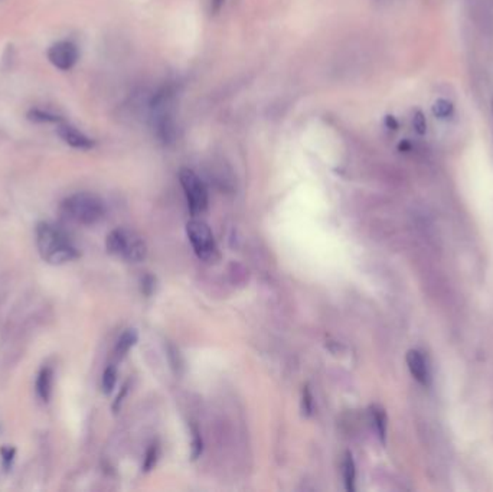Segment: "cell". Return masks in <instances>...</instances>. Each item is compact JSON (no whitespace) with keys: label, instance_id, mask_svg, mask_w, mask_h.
<instances>
[{"label":"cell","instance_id":"cell-10","mask_svg":"<svg viewBox=\"0 0 493 492\" xmlns=\"http://www.w3.org/2000/svg\"><path fill=\"white\" fill-rule=\"evenodd\" d=\"M137 338L139 337H137V332L135 329H128V331L123 332L117 341V345H115L117 355H120V357L126 355L135 347V344L137 342Z\"/></svg>","mask_w":493,"mask_h":492},{"label":"cell","instance_id":"cell-17","mask_svg":"<svg viewBox=\"0 0 493 492\" xmlns=\"http://www.w3.org/2000/svg\"><path fill=\"white\" fill-rule=\"evenodd\" d=\"M202 452V439L198 432V429L194 427L192 430V458L197 459Z\"/></svg>","mask_w":493,"mask_h":492},{"label":"cell","instance_id":"cell-6","mask_svg":"<svg viewBox=\"0 0 493 492\" xmlns=\"http://www.w3.org/2000/svg\"><path fill=\"white\" fill-rule=\"evenodd\" d=\"M80 52L74 42L71 41H59L53 43L48 51V59L49 63L63 71L71 70L78 61Z\"/></svg>","mask_w":493,"mask_h":492},{"label":"cell","instance_id":"cell-21","mask_svg":"<svg viewBox=\"0 0 493 492\" xmlns=\"http://www.w3.org/2000/svg\"><path fill=\"white\" fill-rule=\"evenodd\" d=\"M385 123H387V126H388L390 129H393V130H397V129H398V121H397L393 116H387Z\"/></svg>","mask_w":493,"mask_h":492},{"label":"cell","instance_id":"cell-19","mask_svg":"<svg viewBox=\"0 0 493 492\" xmlns=\"http://www.w3.org/2000/svg\"><path fill=\"white\" fill-rule=\"evenodd\" d=\"M303 409L307 414H311L312 410H313V401H312V393L309 390V387H306L304 389V393H303Z\"/></svg>","mask_w":493,"mask_h":492},{"label":"cell","instance_id":"cell-3","mask_svg":"<svg viewBox=\"0 0 493 492\" xmlns=\"http://www.w3.org/2000/svg\"><path fill=\"white\" fill-rule=\"evenodd\" d=\"M105 245L108 253L132 263L143 262L147 256V247L143 238L130 230L117 228L111 231L107 235Z\"/></svg>","mask_w":493,"mask_h":492},{"label":"cell","instance_id":"cell-13","mask_svg":"<svg viewBox=\"0 0 493 492\" xmlns=\"http://www.w3.org/2000/svg\"><path fill=\"white\" fill-rule=\"evenodd\" d=\"M371 411H373V421H374L377 434H378L380 439L383 442H385V436H387V414L378 406H374Z\"/></svg>","mask_w":493,"mask_h":492},{"label":"cell","instance_id":"cell-9","mask_svg":"<svg viewBox=\"0 0 493 492\" xmlns=\"http://www.w3.org/2000/svg\"><path fill=\"white\" fill-rule=\"evenodd\" d=\"M52 379H53V373L49 367H45L41 370V373L38 374L36 379V393L41 397V400L48 401L52 393Z\"/></svg>","mask_w":493,"mask_h":492},{"label":"cell","instance_id":"cell-16","mask_svg":"<svg viewBox=\"0 0 493 492\" xmlns=\"http://www.w3.org/2000/svg\"><path fill=\"white\" fill-rule=\"evenodd\" d=\"M0 455H2V462H4V468L6 471H9L12 468V463L15 461V455H16V449L11 448V446H5L0 449Z\"/></svg>","mask_w":493,"mask_h":492},{"label":"cell","instance_id":"cell-22","mask_svg":"<svg viewBox=\"0 0 493 492\" xmlns=\"http://www.w3.org/2000/svg\"><path fill=\"white\" fill-rule=\"evenodd\" d=\"M490 113H492V121H493V97H492V103H490Z\"/></svg>","mask_w":493,"mask_h":492},{"label":"cell","instance_id":"cell-8","mask_svg":"<svg viewBox=\"0 0 493 492\" xmlns=\"http://www.w3.org/2000/svg\"><path fill=\"white\" fill-rule=\"evenodd\" d=\"M58 133H59L61 139H63L67 145H70L74 149L87 150V149H91L94 146V142L90 138H87L83 132H80L77 128L68 125V123H66V121H63L58 126Z\"/></svg>","mask_w":493,"mask_h":492},{"label":"cell","instance_id":"cell-18","mask_svg":"<svg viewBox=\"0 0 493 492\" xmlns=\"http://www.w3.org/2000/svg\"><path fill=\"white\" fill-rule=\"evenodd\" d=\"M156 459H157V448L156 446H150L149 451L146 452L143 469L145 471H150L156 465Z\"/></svg>","mask_w":493,"mask_h":492},{"label":"cell","instance_id":"cell-7","mask_svg":"<svg viewBox=\"0 0 493 492\" xmlns=\"http://www.w3.org/2000/svg\"><path fill=\"white\" fill-rule=\"evenodd\" d=\"M408 370L411 373V376L414 377V380L417 383H420L421 386L427 387L430 384L431 380V374H430V367L427 362V358L424 357V354L418 349H410L407 352L405 357Z\"/></svg>","mask_w":493,"mask_h":492},{"label":"cell","instance_id":"cell-20","mask_svg":"<svg viewBox=\"0 0 493 492\" xmlns=\"http://www.w3.org/2000/svg\"><path fill=\"white\" fill-rule=\"evenodd\" d=\"M225 0H211V12L212 14H218L221 11V8L224 6Z\"/></svg>","mask_w":493,"mask_h":492},{"label":"cell","instance_id":"cell-12","mask_svg":"<svg viewBox=\"0 0 493 492\" xmlns=\"http://www.w3.org/2000/svg\"><path fill=\"white\" fill-rule=\"evenodd\" d=\"M343 481H345V486L349 492L355 491V482H356V468H355V462L352 455L348 452L343 458Z\"/></svg>","mask_w":493,"mask_h":492},{"label":"cell","instance_id":"cell-14","mask_svg":"<svg viewBox=\"0 0 493 492\" xmlns=\"http://www.w3.org/2000/svg\"><path fill=\"white\" fill-rule=\"evenodd\" d=\"M117 381V371L114 367H107L103 374V390L105 394H110Z\"/></svg>","mask_w":493,"mask_h":492},{"label":"cell","instance_id":"cell-2","mask_svg":"<svg viewBox=\"0 0 493 492\" xmlns=\"http://www.w3.org/2000/svg\"><path fill=\"white\" fill-rule=\"evenodd\" d=\"M64 214L83 225H94L103 220L105 205L103 200L91 193H78L63 203Z\"/></svg>","mask_w":493,"mask_h":492},{"label":"cell","instance_id":"cell-4","mask_svg":"<svg viewBox=\"0 0 493 492\" xmlns=\"http://www.w3.org/2000/svg\"><path fill=\"white\" fill-rule=\"evenodd\" d=\"M179 180L192 215L205 212L208 208V191L202 179L192 169L183 168L179 172Z\"/></svg>","mask_w":493,"mask_h":492},{"label":"cell","instance_id":"cell-15","mask_svg":"<svg viewBox=\"0 0 493 492\" xmlns=\"http://www.w3.org/2000/svg\"><path fill=\"white\" fill-rule=\"evenodd\" d=\"M412 128L417 135H425L427 132V118L421 110H415L412 113Z\"/></svg>","mask_w":493,"mask_h":492},{"label":"cell","instance_id":"cell-5","mask_svg":"<svg viewBox=\"0 0 493 492\" xmlns=\"http://www.w3.org/2000/svg\"><path fill=\"white\" fill-rule=\"evenodd\" d=\"M187 234L195 255L204 262H212L218 256L215 237L209 225L201 220H192L187 225Z\"/></svg>","mask_w":493,"mask_h":492},{"label":"cell","instance_id":"cell-23","mask_svg":"<svg viewBox=\"0 0 493 492\" xmlns=\"http://www.w3.org/2000/svg\"><path fill=\"white\" fill-rule=\"evenodd\" d=\"M2 432H4V427H2V424H0V435H2Z\"/></svg>","mask_w":493,"mask_h":492},{"label":"cell","instance_id":"cell-1","mask_svg":"<svg viewBox=\"0 0 493 492\" xmlns=\"http://www.w3.org/2000/svg\"><path fill=\"white\" fill-rule=\"evenodd\" d=\"M36 244L41 257L53 266L66 265L80 256L68 234L51 222L38 224Z\"/></svg>","mask_w":493,"mask_h":492},{"label":"cell","instance_id":"cell-11","mask_svg":"<svg viewBox=\"0 0 493 492\" xmlns=\"http://www.w3.org/2000/svg\"><path fill=\"white\" fill-rule=\"evenodd\" d=\"M455 104L453 101L447 100V98H439L431 106V111H433V116L439 120H449L453 117L455 114Z\"/></svg>","mask_w":493,"mask_h":492}]
</instances>
